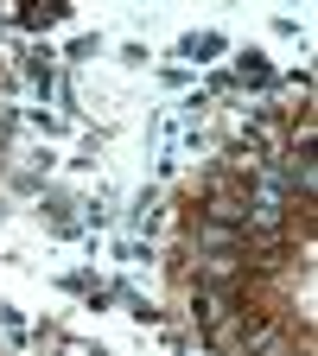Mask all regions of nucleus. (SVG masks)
<instances>
[{"label": "nucleus", "mask_w": 318, "mask_h": 356, "mask_svg": "<svg viewBox=\"0 0 318 356\" xmlns=\"http://www.w3.org/2000/svg\"><path fill=\"white\" fill-rule=\"evenodd\" d=\"M242 356H293V337H287L280 325H248V343H242Z\"/></svg>", "instance_id": "obj_1"}]
</instances>
